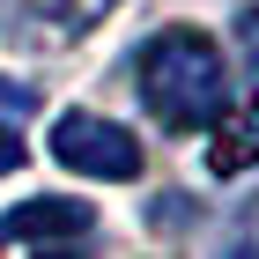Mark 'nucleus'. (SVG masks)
Wrapping results in <instances>:
<instances>
[{
	"label": "nucleus",
	"instance_id": "obj_1",
	"mask_svg": "<svg viewBox=\"0 0 259 259\" xmlns=\"http://www.w3.org/2000/svg\"><path fill=\"white\" fill-rule=\"evenodd\" d=\"M141 104L156 111L170 134H200V126L222 119V104H230V60H222V45L207 30H156V37L141 45Z\"/></svg>",
	"mask_w": 259,
	"mask_h": 259
},
{
	"label": "nucleus",
	"instance_id": "obj_2",
	"mask_svg": "<svg viewBox=\"0 0 259 259\" xmlns=\"http://www.w3.org/2000/svg\"><path fill=\"white\" fill-rule=\"evenodd\" d=\"M52 156L81 178H141V141L119 119H97V111H60L52 119Z\"/></svg>",
	"mask_w": 259,
	"mask_h": 259
},
{
	"label": "nucleus",
	"instance_id": "obj_3",
	"mask_svg": "<svg viewBox=\"0 0 259 259\" xmlns=\"http://www.w3.org/2000/svg\"><path fill=\"white\" fill-rule=\"evenodd\" d=\"M97 222L89 200H67V193H45V200H15L8 215H0V237H37V244H67L81 237Z\"/></svg>",
	"mask_w": 259,
	"mask_h": 259
},
{
	"label": "nucleus",
	"instance_id": "obj_4",
	"mask_svg": "<svg viewBox=\"0 0 259 259\" xmlns=\"http://www.w3.org/2000/svg\"><path fill=\"white\" fill-rule=\"evenodd\" d=\"M119 0H30V15H22V37H45V45H67L81 30H97Z\"/></svg>",
	"mask_w": 259,
	"mask_h": 259
},
{
	"label": "nucleus",
	"instance_id": "obj_5",
	"mask_svg": "<svg viewBox=\"0 0 259 259\" xmlns=\"http://www.w3.org/2000/svg\"><path fill=\"white\" fill-rule=\"evenodd\" d=\"M252 163H259V97L207 141V170H215V178H237V170H252Z\"/></svg>",
	"mask_w": 259,
	"mask_h": 259
},
{
	"label": "nucleus",
	"instance_id": "obj_6",
	"mask_svg": "<svg viewBox=\"0 0 259 259\" xmlns=\"http://www.w3.org/2000/svg\"><path fill=\"white\" fill-rule=\"evenodd\" d=\"M37 119V97L22 89V81H0V134H15V126Z\"/></svg>",
	"mask_w": 259,
	"mask_h": 259
},
{
	"label": "nucleus",
	"instance_id": "obj_7",
	"mask_svg": "<svg viewBox=\"0 0 259 259\" xmlns=\"http://www.w3.org/2000/svg\"><path fill=\"white\" fill-rule=\"evenodd\" d=\"M15 163H22V141H15V134H0V170H15Z\"/></svg>",
	"mask_w": 259,
	"mask_h": 259
},
{
	"label": "nucleus",
	"instance_id": "obj_8",
	"mask_svg": "<svg viewBox=\"0 0 259 259\" xmlns=\"http://www.w3.org/2000/svg\"><path fill=\"white\" fill-rule=\"evenodd\" d=\"M37 259H81V252H74V244H45Z\"/></svg>",
	"mask_w": 259,
	"mask_h": 259
}]
</instances>
